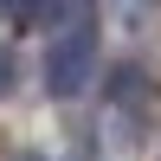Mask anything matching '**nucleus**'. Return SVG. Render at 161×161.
<instances>
[{
  "instance_id": "1",
  "label": "nucleus",
  "mask_w": 161,
  "mask_h": 161,
  "mask_svg": "<svg viewBox=\"0 0 161 161\" xmlns=\"http://www.w3.org/2000/svg\"><path fill=\"white\" fill-rule=\"evenodd\" d=\"M90 64H97V32H90V19H71L45 52V90L52 97H77L90 84Z\"/></svg>"
},
{
  "instance_id": "2",
  "label": "nucleus",
  "mask_w": 161,
  "mask_h": 161,
  "mask_svg": "<svg viewBox=\"0 0 161 161\" xmlns=\"http://www.w3.org/2000/svg\"><path fill=\"white\" fill-rule=\"evenodd\" d=\"M77 13V0H0V19L13 26H64Z\"/></svg>"
},
{
  "instance_id": "3",
  "label": "nucleus",
  "mask_w": 161,
  "mask_h": 161,
  "mask_svg": "<svg viewBox=\"0 0 161 161\" xmlns=\"http://www.w3.org/2000/svg\"><path fill=\"white\" fill-rule=\"evenodd\" d=\"M110 103H116V110H136V103H142V71H136V64H123V71L110 77Z\"/></svg>"
},
{
  "instance_id": "4",
  "label": "nucleus",
  "mask_w": 161,
  "mask_h": 161,
  "mask_svg": "<svg viewBox=\"0 0 161 161\" xmlns=\"http://www.w3.org/2000/svg\"><path fill=\"white\" fill-rule=\"evenodd\" d=\"M13 71H19V64H13V45H0V97L13 90Z\"/></svg>"
},
{
  "instance_id": "5",
  "label": "nucleus",
  "mask_w": 161,
  "mask_h": 161,
  "mask_svg": "<svg viewBox=\"0 0 161 161\" xmlns=\"http://www.w3.org/2000/svg\"><path fill=\"white\" fill-rule=\"evenodd\" d=\"M26 161H39V155H26Z\"/></svg>"
}]
</instances>
